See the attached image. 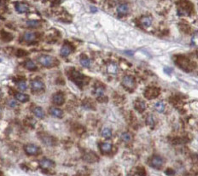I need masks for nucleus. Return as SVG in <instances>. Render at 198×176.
<instances>
[{"label": "nucleus", "mask_w": 198, "mask_h": 176, "mask_svg": "<svg viewBox=\"0 0 198 176\" xmlns=\"http://www.w3.org/2000/svg\"><path fill=\"white\" fill-rule=\"evenodd\" d=\"M146 123L150 127H154V125L156 124V119L153 115H148V116L146 117Z\"/></svg>", "instance_id": "nucleus-29"}, {"label": "nucleus", "mask_w": 198, "mask_h": 176, "mask_svg": "<svg viewBox=\"0 0 198 176\" xmlns=\"http://www.w3.org/2000/svg\"><path fill=\"white\" fill-rule=\"evenodd\" d=\"M15 98L17 101L22 102V103H26L29 100V96L23 93V92H17L15 95Z\"/></svg>", "instance_id": "nucleus-17"}, {"label": "nucleus", "mask_w": 198, "mask_h": 176, "mask_svg": "<svg viewBox=\"0 0 198 176\" xmlns=\"http://www.w3.org/2000/svg\"><path fill=\"white\" fill-rule=\"evenodd\" d=\"M112 148H113V145L109 142H104V143L101 144V145H100L101 151L104 154L109 153L112 150Z\"/></svg>", "instance_id": "nucleus-16"}, {"label": "nucleus", "mask_w": 198, "mask_h": 176, "mask_svg": "<svg viewBox=\"0 0 198 176\" xmlns=\"http://www.w3.org/2000/svg\"><path fill=\"white\" fill-rule=\"evenodd\" d=\"M8 105L11 108H15V107H16V102L15 100H9L8 102Z\"/></svg>", "instance_id": "nucleus-34"}, {"label": "nucleus", "mask_w": 198, "mask_h": 176, "mask_svg": "<svg viewBox=\"0 0 198 176\" xmlns=\"http://www.w3.org/2000/svg\"><path fill=\"white\" fill-rule=\"evenodd\" d=\"M38 62L42 66H44L45 68H50V67H52L55 65L56 59L53 57L49 56V55H42V56L38 57Z\"/></svg>", "instance_id": "nucleus-1"}, {"label": "nucleus", "mask_w": 198, "mask_h": 176, "mask_svg": "<svg viewBox=\"0 0 198 176\" xmlns=\"http://www.w3.org/2000/svg\"><path fill=\"white\" fill-rule=\"evenodd\" d=\"M1 96H2V92H1V90H0V98H1Z\"/></svg>", "instance_id": "nucleus-38"}, {"label": "nucleus", "mask_w": 198, "mask_h": 176, "mask_svg": "<svg viewBox=\"0 0 198 176\" xmlns=\"http://www.w3.org/2000/svg\"><path fill=\"white\" fill-rule=\"evenodd\" d=\"M94 94L96 97H102L104 94V88L102 86H97L94 90Z\"/></svg>", "instance_id": "nucleus-31"}, {"label": "nucleus", "mask_w": 198, "mask_h": 176, "mask_svg": "<svg viewBox=\"0 0 198 176\" xmlns=\"http://www.w3.org/2000/svg\"><path fill=\"white\" fill-rule=\"evenodd\" d=\"M71 79L79 86L81 85V83L83 82V80H84V75L78 72L76 70H73L72 73H71Z\"/></svg>", "instance_id": "nucleus-6"}, {"label": "nucleus", "mask_w": 198, "mask_h": 176, "mask_svg": "<svg viewBox=\"0 0 198 176\" xmlns=\"http://www.w3.org/2000/svg\"><path fill=\"white\" fill-rule=\"evenodd\" d=\"M191 44L194 46L198 47V33H196L194 35L192 36V38H191Z\"/></svg>", "instance_id": "nucleus-33"}, {"label": "nucleus", "mask_w": 198, "mask_h": 176, "mask_svg": "<svg viewBox=\"0 0 198 176\" xmlns=\"http://www.w3.org/2000/svg\"><path fill=\"white\" fill-rule=\"evenodd\" d=\"M25 152L28 156H37L40 152V148L33 144H28L25 146Z\"/></svg>", "instance_id": "nucleus-3"}, {"label": "nucleus", "mask_w": 198, "mask_h": 176, "mask_svg": "<svg viewBox=\"0 0 198 176\" xmlns=\"http://www.w3.org/2000/svg\"><path fill=\"white\" fill-rule=\"evenodd\" d=\"M41 140L43 141V143L44 144H47V145H53L54 144V140L51 136L50 135H47V134H44V136H41Z\"/></svg>", "instance_id": "nucleus-21"}, {"label": "nucleus", "mask_w": 198, "mask_h": 176, "mask_svg": "<svg viewBox=\"0 0 198 176\" xmlns=\"http://www.w3.org/2000/svg\"><path fill=\"white\" fill-rule=\"evenodd\" d=\"M79 63L83 67L89 68L91 66V60L87 57H81L79 59Z\"/></svg>", "instance_id": "nucleus-24"}, {"label": "nucleus", "mask_w": 198, "mask_h": 176, "mask_svg": "<svg viewBox=\"0 0 198 176\" xmlns=\"http://www.w3.org/2000/svg\"><path fill=\"white\" fill-rule=\"evenodd\" d=\"M140 23H141L142 26H143L145 28L150 27L151 24H152V18L150 16H143V17L141 18Z\"/></svg>", "instance_id": "nucleus-19"}, {"label": "nucleus", "mask_w": 198, "mask_h": 176, "mask_svg": "<svg viewBox=\"0 0 198 176\" xmlns=\"http://www.w3.org/2000/svg\"><path fill=\"white\" fill-rule=\"evenodd\" d=\"M27 25L28 28H37L41 26V22L38 20H29L27 22Z\"/></svg>", "instance_id": "nucleus-23"}, {"label": "nucleus", "mask_w": 198, "mask_h": 176, "mask_svg": "<svg viewBox=\"0 0 198 176\" xmlns=\"http://www.w3.org/2000/svg\"><path fill=\"white\" fill-rule=\"evenodd\" d=\"M178 64L181 67V69H186L187 70V68H189L191 66V63H190V60H188V58L186 57H180L178 60Z\"/></svg>", "instance_id": "nucleus-11"}, {"label": "nucleus", "mask_w": 198, "mask_h": 176, "mask_svg": "<svg viewBox=\"0 0 198 176\" xmlns=\"http://www.w3.org/2000/svg\"><path fill=\"white\" fill-rule=\"evenodd\" d=\"M44 84L39 79H36V80H33V82L31 84V88H32V91H33V92L42 91L44 89Z\"/></svg>", "instance_id": "nucleus-7"}, {"label": "nucleus", "mask_w": 198, "mask_h": 176, "mask_svg": "<svg viewBox=\"0 0 198 176\" xmlns=\"http://www.w3.org/2000/svg\"><path fill=\"white\" fill-rule=\"evenodd\" d=\"M121 140L123 141V142L129 143V142H131V141H132V136L130 133L126 132V133L121 134Z\"/></svg>", "instance_id": "nucleus-26"}, {"label": "nucleus", "mask_w": 198, "mask_h": 176, "mask_svg": "<svg viewBox=\"0 0 198 176\" xmlns=\"http://www.w3.org/2000/svg\"><path fill=\"white\" fill-rule=\"evenodd\" d=\"M107 69H108V72L109 74H115L118 72V67H117V65L114 64V63H110V64L108 65Z\"/></svg>", "instance_id": "nucleus-27"}, {"label": "nucleus", "mask_w": 198, "mask_h": 176, "mask_svg": "<svg viewBox=\"0 0 198 176\" xmlns=\"http://www.w3.org/2000/svg\"><path fill=\"white\" fill-rule=\"evenodd\" d=\"M64 95L62 92H57L52 97V102L57 105H62L64 103Z\"/></svg>", "instance_id": "nucleus-8"}, {"label": "nucleus", "mask_w": 198, "mask_h": 176, "mask_svg": "<svg viewBox=\"0 0 198 176\" xmlns=\"http://www.w3.org/2000/svg\"><path fill=\"white\" fill-rule=\"evenodd\" d=\"M101 135L103 138L109 139L112 136V130L109 127H103L101 131Z\"/></svg>", "instance_id": "nucleus-22"}, {"label": "nucleus", "mask_w": 198, "mask_h": 176, "mask_svg": "<svg viewBox=\"0 0 198 176\" xmlns=\"http://www.w3.org/2000/svg\"><path fill=\"white\" fill-rule=\"evenodd\" d=\"M15 10L20 14L27 13L29 10V6H28V4H27L25 3H17L15 4Z\"/></svg>", "instance_id": "nucleus-10"}, {"label": "nucleus", "mask_w": 198, "mask_h": 176, "mask_svg": "<svg viewBox=\"0 0 198 176\" xmlns=\"http://www.w3.org/2000/svg\"><path fill=\"white\" fill-rule=\"evenodd\" d=\"M122 85L127 89H129V90L133 89L135 87V85H136L135 79L131 75H126L122 79Z\"/></svg>", "instance_id": "nucleus-2"}, {"label": "nucleus", "mask_w": 198, "mask_h": 176, "mask_svg": "<svg viewBox=\"0 0 198 176\" xmlns=\"http://www.w3.org/2000/svg\"><path fill=\"white\" fill-rule=\"evenodd\" d=\"M54 165H55V164H54V162H53V161H51V160H50V159H46V158H44V159H43V160H41V161L39 162V166H40V168L43 169H51Z\"/></svg>", "instance_id": "nucleus-9"}, {"label": "nucleus", "mask_w": 198, "mask_h": 176, "mask_svg": "<svg viewBox=\"0 0 198 176\" xmlns=\"http://www.w3.org/2000/svg\"><path fill=\"white\" fill-rule=\"evenodd\" d=\"M2 114V108H1V106H0V115Z\"/></svg>", "instance_id": "nucleus-37"}, {"label": "nucleus", "mask_w": 198, "mask_h": 176, "mask_svg": "<svg viewBox=\"0 0 198 176\" xmlns=\"http://www.w3.org/2000/svg\"><path fill=\"white\" fill-rule=\"evenodd\" d=\"M163 163H164V161H163V159H162L161 156H153V157L151 158L150 165L152 168H154V169H161V168L162 167Z\"/></svg>", "instance_id": "nucleus-4"}, {"label": "nucleus", "mask_w": 198, "mask_h": 176, "mask_svg": "<svg viewBox=\"0 0 198 176\" xmlns=\"http://www.w3.org/2000/svg\"><path fill=\"white\" fill-rule=\"evenodd\" d=\"M6 3V0H0V6H4Z\"/></svg>", "instance_id": "nucleus-35"}, {"label": "nucleus", "mask_w": 198, "mask_h": 176, "mask_svg": "<svg viewBox=\"0 0 198 176\" xmlns=\"http://www.w3.org/2000/svg\"><path fill=\"white\" fill-rule=\"evenodd\" d=\"M129 11V6L127 3H121L117 6V12L119 15H127Z\"/></svg>", "instance_id": "nucleus-14"}, {"label": "nucleus", "mask_w": 198, "mask_h": 176, "mask_svg": "<svg viewBox=\"0 0 198 176\" xmlns=\"http://www.w3.org/2000/svg\"><path fill=\"white\" fill-rule=\"evenodd\" d=\"M33 114L36 117L39 119H43L44 117V111L41 107H35L33 109Z\"/></svg>", "instance_id": "nucleus-20"}, {"label": "nucleus", "mask_w": 198, "mask_h": 176, "mask_svg": "<svg viewBox=\"0 0 198 176\" xmlns=\"http://www.w3.org/2000/svg\"><path fill=\"white\" fill-rule=\"evenodd\" d=\"M63 0H55L54 1V4H60Z\"/></svg>", "instance_id": "nucleus-36"}, {"label": "nucleus", "mask_w": 198, "mask_h": 176, "mask_svg": "<svg viewBox=\"0 0 198 176\" xmlns=\"http://www.w3.org/2000/svg\"><path fill=\"white\" fill-rule=\"evenodd\" d=\"M84 160L87 163H95L98 160V156L93 153V152H88L87 154L85 155L84 156Z\"/></svg>", "instance_id": "nucleus-15"}, {"label": "nucleus", "mask_w": 198, "mask_h": 176, "mask_svg": "<svg viewBox=\"0 0 198 176\" xmlns=\"http://www.w3.org/2000/svg\"><path fill=\"white\" fill-rule=\"evenodd\" d=\"M135 106H136L137 109V110H139V111H143V110H145V108H146L145 103H144L143 101H142V100H138V101H137Z\"/></svg>", "instance_id": "nucleus-30"}, {"label": "nucleus", "mask_w": 198, "mask_h": 176, "mask_svg": "<svg viewBox=\"0 0 198 176\" xmlns=\"http://www.w3.org/2000/svg\"><path fill=\"white\" fill-rule=\"evenodd\" d=\"M17 86H18V88H19V90L20 91H22V92H24V91H26L27 90V83L24 81V80H21V81H19L18 82V84H17Z\"/></svg>", "instance_id": "nucleus-32"}, {"label": "nucleus", "mask_w": 198, "mask_h": 176, "mask_svg": "<svg viewBox=\"0 0 198 176\" xmlns=\"http://www.w3.org/2000/svg\"><path fill=\"white\" fill-rule=\"evenodd\" d=\"M37 38V35L35 33H33V32H27L23 34V37H22V39L26 42H33Z\"/></svg>", "instance_id": "nucleus-18"}, {"label": "nucleus", "mask_w": 198, "mask_h": 176, "mask_svg": "<svg viewBox=\"0 0 198 176\" xmlns=\"http://www.w3.org/2000/svg\"><path fill=\"white\" fill-rule=\"evenodd\" d=\"M160 93V91L156 87H150L145 91V97L149 99H153L156 98Z\"/></svg>", "instance_id": "nucleus-5"}, {"label": "nucleus", "mask_w": 198, "mask_h": 176, "mask_svg": "<svg viewBox=\"0 0 198 176\" xmlns=\"http://www.w3.org/2000/svg\"><path fill=\"white\" fill-rule=\"evenodd\" d=\"M50 114L53 116V117H56V118H62L63 115V111L59 109V108H57V107H52L50 109Z\"/></svg>", "instance_id": "nucleus-13"}, {"label": "nucleus", "mask_w": 198, "mask_h": 176, "mask_svg": "<svg viewBox=\"0 0 198 176\" xmlns=\"http://www.w3.org/2000/svg\"><path fill=\"white\" fill-rule=\"evenodd\" d=\"M25 67L28 70H36L37 69V65L35 64V63L33 61H32V60L27 61L26 63H25Z\"/></svg>", "instance_id": "nucleus-28"}, {"label": "nucleus", "mask_w": 198, "mask_h": 176, "mask_svg": "<svg viewBox=\"0 0 198 176\" xmlns=\"http://www.w3.org/2000/svg\"><path fill=\"white\" fill-rule=\"evenodd\" d=\"M72 51H73L72 46H71L70 45H68V44H64V45H63L62 49H61L60 53H61V56H62V57H66L69 56V55L71 54Z\"/></svg>", "instance_id": "nucleus-12"}, {"label": "nucleus", "mask_w": 198, "mask_h": 176, "mask_svg": "<svg viewBox=\"0 0 198 176\" xmlns=\"http://www.w3.org/2000/svg\"><path fill=\"white\" fill-rule=\"evenodd\" d=\"M166 109V105L164 104V102L162 101H160V102H157L156 105H155V109L159 112V113H162Z\"/></svg>", "instance_id": "nucleus-25"}]
</instances>
